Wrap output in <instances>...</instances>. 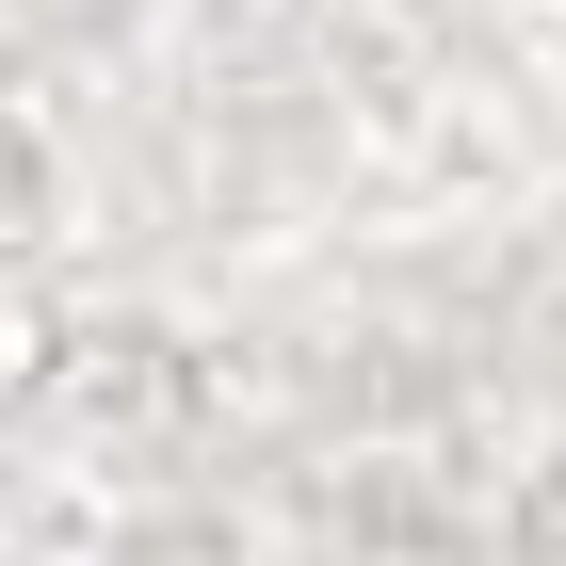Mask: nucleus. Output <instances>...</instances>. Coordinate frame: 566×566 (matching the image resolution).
Masks as SVG:
<instances>
[]
</instances>
